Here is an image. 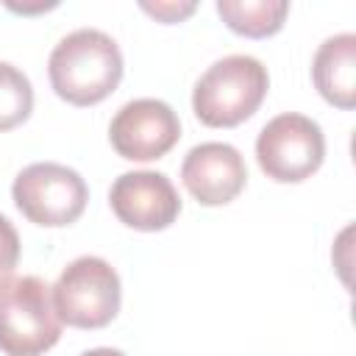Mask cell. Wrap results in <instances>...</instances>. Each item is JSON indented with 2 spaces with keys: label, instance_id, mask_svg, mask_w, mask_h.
Wrapping results in <instances>:
<instances>
[{
  "label": "cell",
  "instance_id": "obj_5",
  "mask_svg": "<svg viewBox=\"0 0 356 356\" xmlns=\"http://www.w3.org/2000/svg\"><path fill=\"white\" fill-rule=\"evenodd\" d=\"M11 197L22 217L44 228H64L75 222L89 200V186L67 164L36 161L28 164L11 186Z\"/></svg>",
  "mask_w": 356,
  "mask_h": 356
},
{
  "label": "cell",
  "instance_id": "obj_15",
  "mask_svg": "<svg viewBox=\"0 0 356 356\" xmlns=\"http://www.w3.org/2000/svg\"><path fill=\"white\" fill-rule=\"evenodd\" d=\"M81 356H125V353L117 348H92V350H83Z\"/></svg>",
  "mask_w": 356,
  "mask_h": 356
},
{
  "label": "cell",
  "instance_id": "obj_7",
  "mask_svg": "<svg viewBox=\"0 0 356 356\" xmlns=\"http://www.w3.org/2000/svg\"><path fill=\"white\" fill-rule=\"evenodd\" d=\"M111 147L128 161H153L181 139V120L170 103L159 97H136L125 103L108 125Z\"/></svg>",
  "mask_w": 356,
  "mask_h": 356
},
{
  "label": "cell",
  "instance_id": "obj_9",
  "mask_svg": "<svg viewBox=\"0 0 356 356\" xmlns=\"http://www.w3.org/2000/svg\"><path fill=\"white\" fill-rule=\"evenodd\" d=\"M181 181L186 192L203 206L231 203L248 184V167L242 153L228 142L195 145L181 164Z\"/></svg>",
  "mask_w": 356,
  "mask_h": 356
},
{
  "label": "cell",
  "instance_id": "obj_12",
  "mask_svg": "<svg viewBox=\"0 0 356 356\" xmlns=\"http://www.w3.org/2000/svg\"><path fill=\"white\" fill-rule=\"evenodd\" d=\"M33 111V86L28 75L8 64L0 61V131H11L22 125Z\"/></svg>",
  "mask_w": 356,
  "mask_h": 356
},
{
  "label": "cell",
  "instance_id": "obj_10",
  "mask_svg": "<svg viewBox=\"0 0 356 356\" xmlns=\"http://www.w3.org/2000/svg\"><path fill=\"white\" fill-rule=\"evenodd\" d=\"M312 78L317 92L337 108L356 106V33L345 31L328 36L312 61Z\"/></svg>",
  "mask_w": 356,
  "mask_h": 356
},
{
  "label": "cell",
  "instance_id": "obj_16",
  "mask_svg": "<svg viewBox=\"0 0 356 356\" xmlns=\"http://www.w3.org/2000/svg\"><path fill=\"white\" fill-rule=\"evenodd\" d=\"M56 3H39V6H11L8 3V8H14V11H42V8H53Z\"/></svg>",
  "mask_w": 356,
  "mask_h": 356
},
{
  "label": "cell",
  "instance_id": "obj_2",
  "mask_svg": "<svg viewBox=\"0 0 356 356\" xmlns=\"http://www.w3.org/2000/svg\"><path fill=\"white\" fill-rule=\"evenodd\" d=\"M270 89L267 67L245 53L217 58L192 89L195 117L209 128H234L256 114Z\"/></svg>",
  "mask_w": 356,
  "mask_h": 356
},
{
  "label": "cell",
  "instance_id": "obj_11",
  "mask_svg": "<svg viewBox=\"0 0 356 356\" xmlns=\"http://www.w3.org/2000/svg\"><path fill=\"white\" fill-rule=\"evenodd\" d=\"M217 14L234 33L264 39L284 28L289 3L286 0H217Z\"/></svg>",
  "mask_w": 356,
  "mask_h": 356
},
{
  "label": "cell",
  "instance_id": "obj_8",
  "mask_svg": "<svg viewBox=\"0 0 356 356\" xmlns=\"http://www.w3.org/2000/svg\"><path fill=\"white\" fill-rule=\"evenodd\" d=\"M111 211L136 231H164L181 214V197L172 181L156 170L122 172L108 189Z\"/></svg>",
  "mask_w": 356,
  "mask_h": 356
},
{
  "label": "cell",
  "instance_id": "obj_13",
  "mask_svg": "<svg viewBox=\"0 0 356 356\" xmlns=\"http://www.w3.org/2000/svg\"><path fill=\"white\" fill-rule=\"evenodd\" d=\"M17 259H19V234L11 225V220L0 214V284L11 275Z\"/></svg>",
  "mask_w": 356,
  "mask_h": 356
},
{
  "label": "cell",
  "instance_id": "obj_6",
  "mask_svg": "<svg viewBox=\"0 0 356 356\" xmlns=\"http://www.w3.org/2000/svg\"><path fill=\"white\" fill-rule=\"evenodd\" d=\"M325 159L323 128L306 114H278L256 136V161L278 184L306 181Z\"/></svg>",
  "mask_w": 356,
  "mask_h": 356
},
{
  "label": "cell",
  "instance_id": "obj_14",
  "mask_svg": "<svg viewBox=\"0 0 356 356\" xmlns=\"http://www.w3.org/2000/svg\"><path fill=\"white\" fill-rule=\"evenodd\" d=\"M197 8V3H192V0H186V3H142V11H147L150 17H156V19H161V22H181V19H186L192 11Z\"/></svg>",
  "mask_w": 356,
  "mask_h": 356
},
{
  "label": "cell",
  "instance_id": "obj_4",
  "mask_svg": "<svg viewBox=\"0 0 356 356\" xmlns=\"http://www.w3.org/2000/svg\"><path fill=\"white\" fill-rule=\"evenodd\" d=\"M120 275L100 256H78L64 267L53 286L56 314L72 328L108 325L120 312Z\"/></svg>",
  "mask_w": 356,
  "mask_h": 356
},
{
  "label": "cell",
  "instance_id": "obj_1",
  "mask_svg": "<svg viewBox=\"0 0 356 356\" xmlns=\"http://www.w3.org/2000/svg\"><path fill=\"white\" fill-rule=\"evenodd\" d=\"M47 75L61 100L72 106H95L122 81L120 44L97 28H78L53 47Z\"/></svg>",
  "mask_w": 356,
  "mask_h": 356
},
{
  "label": "cell",
  "instance_id": "obj_3",
  "mask_svg": "<svg viewBox=\"0 0 356 356\" xmlns=\"http://www.w3.org/2000/svg\"><path fill=\"white\" fill-rule=\"evenodd\" d=\"M58 337L53 286L39 275H8L0 284V350L6 356H42Z\"/></svg>",
  "mask_w": 356,
  "mask_h": 356
}]
</instances>
